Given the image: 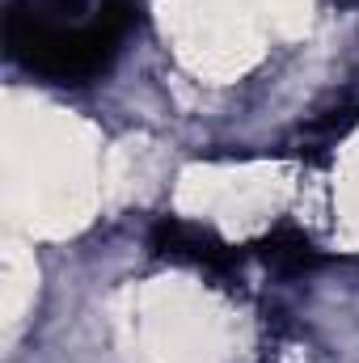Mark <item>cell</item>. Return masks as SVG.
<instances>
[{
	"label": "cell",
	"instance_id": "2",
	"mask_svg": "<svg viewBox=\"0 0 359 363\" xmlns=\"http://www.w3.org/2000/svg\"><path fill=\"white\" fill-rule=\"evenodd\" d=\"M153 254L170 258V262H182V267H199L207 274H224V279L237 267V254L211 228H199V224H186V220H157Z\"/></svg>",
	"mask_w": 359,
	"mask_h": 363
},
{
	"label": "cell",
	"instance_id": "3",
	"mask_svg": "<svg viewBox=\"0 0 359 363\" xmlns=\"http://www.w3.org/2000/svg\"><path fill=\"white\" fill-rule=\"evenodd\" d=\"M258 258H263L267 267H275V271H283V274H304L321 262L317 245H313L300 228H292V224H279L270 237L258 241Z\"/></svg>",
	"mask_w": 359,
	"mask_h": 363
},
{
	"label": "cell",
	"instance_id": "1",
	"mask_svg": "<svg viewBox=\"0 0 359 363\" xmlns=\"http://www.w3.org/2000/svg\"><path fill=\"white\" fill-rule=\"evenodd\" d=\"M136 0H13L4 17L9 60L51 85H85L123 51Z\"/></svg>",
	"mask_w": 359,
	"mask_h": 363
}]
</instances>
